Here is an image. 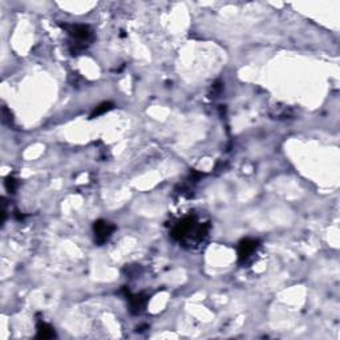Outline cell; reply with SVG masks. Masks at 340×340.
<instances>
[{
	"mask_svg": "<svg viewBox=\"0 0 340 340\" xmlns=\"http://www.w3.org/2000/svg\"><path fill=\"white\" fill-rule=\"evenodd\" d=\"M68 30L70 36V52L77 55L79 52L87 48L92 39H93V32L88 26H64Z\"/></svg>",
	"mask_w": 340,
	"mask_h": 340,
	"instance_id": "6da1fadb",
	"label": "cell"
},
{
	"mask_svg": "<svg viewBox=\"0 0 340 340\" xmlns=\"http://www.w3.org/2000/svg\"><path fill=\"white\" fill-rule=\"evenodd\" d=\"M114 225H112L108 221H104V219H99L93 225V233H95V240H96L99 244L105 243L106 240L109 239L112 234L114 231Z\"/></svg>",
	"mask_w": 340,
	"mask_h": 340,
	"instance_id": "7a4b0ae2",
	"label": "cell"
},
{
	"mask_svg": "<svg viewBox=\"0 0 340 340\" xmlns=\"http://www.w3.org/2000/svg\"><path fill=\"white\" fill-rule=\"evenodd\" d=\"M258 246H259V242L255 239L246 238V239L240 240L239 246H238V258H239V262L249 261L250 258L253 257V254L257 251Z\"/></svg>",
	"mask_w": 340,
	"mask_h": 340,
	"instance_id": "3957f363",
	"label": "cell"
},
{
	"mask_svg": "<svg viewBox=\"0 0 340 340\" xmlns=\"http://www.w3.org/2000/svg\"><path fill=\"white\" fill-rule=\"evenodd\" d=\"M128 299H129V306H131L132 314H140L144 310L145 305L148 302V297L145 294H138V295H131L128 292Z\"/></svg>",
	"mask_w": 340,
	"mask_h": 340,
	"instance_id": "277c9868",
	"label": "cell"
},
{
	"mask_svg": "<svg viewBox=\"0 0 340 340\" xmlns=\"http://www.w3.org/2000/svg\"><path fill=\"white\" fill-rule=\"evenodd\" d=\"M55 336H56L55 330L49 324L44 322H40L37 324V338L39 339H52Z\"/></svg>",
	"mask_w": 340,
	"mask_h": 340,
	"instance_id": "5b68a950",
	"label": "cell"
},
{
	"mask_svg": "<svg viewBox=\"0 0 340 340\" xmlns=\"http://www.w3.org/2000/svg\"><path fill=\"white\" fill-rule=\"evenodd\" d=\"M113 108V104L112 102H102L101 105H99V106H96V109L93 110V113L91 114V117H97V116H100V114H104L105 112H108V110H110Z\"/></svg>",
	"mask_w": 340,
	"mask_h": 340,
	"instance_id": "8992f818",
	"label": "cell"
},
{
	"mask_svg": "<svg viewBox=\"0 0 340 340\" xmlns=\"http://www.w3.org/2000/svg\"><path fill=\"white\" fill-rule=\"evenodd\" d=\"M5 188H7V190H8L9 193H15V190L18 188V181L9 175V177L5 178Z\"/></svg>",
	"mask_w": 340,
	"mask_h": 340,
	"instance_id": "52a82bcc",
	"label": "cell"
}]
</instances>
